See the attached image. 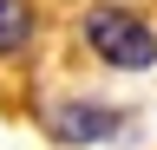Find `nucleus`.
<instances>
[{"instance_id":"3","label":"nucleus","mask_w":157,"mask_h":150,"mask_svg":"<svg viewBox=\"0 0 157 150\" xmlns=\"http://www.w3.org/2000/svg\"><path fill=\"white\" fill-rule=\"evenodd\" d=\"M33 39H39V13H33V0H0V59L33 52Z\"/></svg>"},{"instance_id":"1","label":"nucleus","mask_w":157,"mask_h":150,"mask_svg":"<svg viewBox=\"0 0 157 150\" xmlns=\"http://www.w3.org/2000/svg\"><path fill=\"white\" fill-rule=\"evenodd\" d=\"M78 39H85V52H92L105 72H151V65H157V26L144 20V13L118 7V0L85 7Z\"/></svg>"},{"instance_id":"2","label":"nucleus","mask_w":157,"mask_h":150,"mask_svg":"<svg viewBox=\"0 0 157 150\" xmlns=\"http://www.w3.org/2000/svg\"><path fill=\"white\" fill-rule=\"evenodd\" d=\"M33 118H39V130L59 150H98V144H111V137L131 130V111H118L105 98H46Z\"/></svg>"}]
</instances>
